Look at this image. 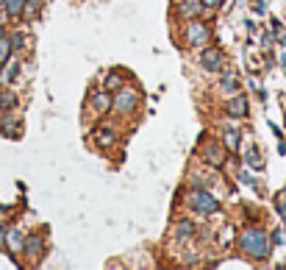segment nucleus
Here are the masks:
<instances>
[{
  "instance_id": "obj_1",
  "label": "nucleus",
  "mask_w": 286,
  "mask_h": 270,
  "mask_svg": "<svg viewBox=\"0 0 286 270\" xmlns=\"http://www.w3.org/2000/svg\"><path fill=\"white\" fill-rule=\"evenodd\" d=\"M239 248L250 256V259L264 262L267 256H270L272 242H270V237H267V231H261V228H247V231L239 237Z\"/></svg>"
},
{
  "instance_id": "obj_2",
  "label": "nucleus",
  "mask_w": 286,
  "mask_h": 270,
  "mask_svg": "<svg viewBox=\"0 0 286 270\" xmlns=\"http://www.w3.org/2000/svg\"><path fill=\"white\" fill-rule=\"evenodd\" d=\"M189 206L195 209L197 214H214V212H220L217 198L211 195V192H206V190H192V192H189Z\"/></svg>"
},
{
  "instance_id": "obj_3",
  "label": "nucleus",
  "mask_w": 286,
  "mask_h": 270,
  "mask_svg": "<svg viewBox=\"0 0 286 270\" xmlns=\"http://www.w3.org/2000/svg\"><path fill=\"white\" fill-rule=\"evenodd\" d=\"M136 106H139V95L133 92V89H119L117 98H112V112H117L119 117L136 112Z\"/></svg>"
},
{
  "instance_id": "obj_4",
  "label": "nucleus",
  "mask_w": 286,
  "mask_h": 270,
  "mask_svg": "<svg viewBox=\"0 0 286 270\" xmlns=\"http://www.w3.org/2000/svg\"><path fill=\"white\" fill-rule=\"evenodd\" d=\"M209 28L203 25V22H189L186 25V42L189 45H195V48H200V45L209 42Z\"/></svg>"
},
{
  "instance_id": "obj_5",
  "label": "nucleus",
  "mask_w": 286,
  "mask_h": 270,
  "mask_svg": "<svg viewBox=\"0 0 286 270\" xmlns=\"http://www.w3.org/2000/svg\"><path fill=\"white\" fill-rule=\"evenodd\" d=\"M203 11H206V8H203L200 0H181V6H178V14H181L183 20H197Z\"/></svg>"
},
{
  "instance_id": "obj_6",
  "label": "nucleus",
  "mask_w": 286,
  "mask_h": 270,
  "mask_svg": "<svg viewBox=\"0 0 286 270\" xmlns=\"http://www.w3.org/2000/svg\"><path fill=\"white\" fill-rule=\"evenodd\" d=\"M89 109L95 114H103V112H109L112 109V95H109V89H103V92H95L92 95V100H89Z\"/></svg>"
},
{
  "instance_id": "obj_7",
  "label": "nucleus",
  "mask_w": 286,
  "mask_h": 270,
  "mask_svg": "<svg viewBox=\"0 0 286 270\" xmlns=\"http://www.w3.org/2000/svg\"><path fill=\"white\" fill-rule=\"evenodd\" d=\"M22 251H25V256H31V259H39V256H42V251H45L42 237H39V234L25 237V242H22Z\"/></svg>"
},
{
  "instance_id": "obj_8",
  "label": "nucleus",
  "mask_w": 286,
  "mask_h": 270,
  "mask_svg": "<svg viewBox=\"0 0 286 270\" xmlns=\"http://www.w3.org/2000/svg\"><path fill=\"white\" fill-rule=\"evenodd\" d=\"M200 64L209 72H217L220 67H223V53H220V50H206V53L200 56Z\"/></svg>"
},
{
  "instance_id": "obj_9",
  "label": "nucleus",
  "mask_w": 286,
  "mask_h": 270,
  "mask_svg": "<svg viewBox=\"0 0 286 270\" xmlns=\"http://www.w3.org/2000/svg\"><path fill=\"white\" fill-rule=\"evenodd\" d=\"M95 142L100 145V148H112V145H117V134H114L112 128H95Z\"/></svg>"
},
{
  "instance_id": "obj_10",
  "label": "nucleus",
  "mask_w": 286,
  "mask_h": 270,
  "mask_svg": "<svg viewBox=\"0 0 286 270\" xmlns=\"http://www.w3.org/2000/svg\"><path fill=\"white\" fill-rule=\"evenodd\" d=\"M228 114H233V117H244V114H247V100H244V95H233V98L228 100Z\"/></svg>"
},
{
  "instance_id": "obj_11",
  "label": "nucleus",
  "mask_w": 286,
  "mask_h": 270,
  "mask_svg": "<svg viewBox=\"0 0 286 270\" xmlns=\"http://www.w3.org/2000/svg\"><path fill=\"white\" fill-rule=\"evenodd\" d=\"M223 159H225V153H223V145H220V142H214V145H209V148H206V162H209L211 167L223 164Z\"/></svg>"
},
{
  "instance_id": "obj_12",
  "label": "nucleus",
  "mask_w": 286,
  "mask_h": 270,
  "mask_svg": "<svg viewBox=\"0 0 286 270\" xmlns=\"http://www.w3.org/2000/svg\"><path fill=\"white\" fill-rule=\"evenodd\" d=\"M239 142H242V134H239L236 128H225V134H223V145L228 150H239Z\"/></svg>"
},
{
  "instance_id": "obj_13",
  "label": "nucleus",
  "mask_w": 286,
  "mask_h": 270,
  "mask_svg": "<svg viewBox=\"0 0 286 270\" xmlns=\"http://www.w3.org/2000/svg\"><path fill=\"white\" fill-rule=\"evenodd\" d=\"M197 231H195V223H189V220H181L178 223V226H175V237H178V240H192V237H195Z\"/></svg>"
},
{
  "instance_id": "obj_14",
  "label": "nucleus",
  "mask_w": 286,
  "mask_h": 270,
  "mask_svg": "<svg viewBox=\"0 0 286 270\" xmlns=\"http://www.w3.org/2000/svg\"><path fill=\"white\" fill-rule=\"evenodd\" d=\"M6 242L11 251H22V242H25V237H22L20 228H11V231H6Z\"/></svg>"
},
{
  "instance_id": "obj_15",
  "label": "nucleus",
  "mask_w": 286,
  "mask_h": 270,
  "mask_svg": "<svg viewBox=\"0 0 286 270\" xmlns=\"http://www.w3.org/2000/svg\"><path fill=\"white\" fill-rule=\"evenodd\" d=\"M244 162H247V167L250 170H261L264 167V159L258 156V148H250L247 153H244Z\"/></svg>"
},
{
  "instance_id": "obj_16",
  "label": "nucleus",
  "mask_w": 286,
  "mask_h": 270,
  "mask_svg": "<svg viewBox=\"0 0 286 270\" xmlns=\"http://www.w3.org/2000/svg\"><path fill=\"white\" fill-rule=\"evenodd\" d=\"M0 131L6 136H20V126H17L14 117H3V126H0Z\"/></svg>"
},
{
  "instance_id": "obj_17",
  "label": "nucleus",
  "mask_w": 286,
  "mask_h": 270,
  "mask_svg": "<svg viewBox=\"0 0 286 270\" xmlns=\"http://www.w3.org/2000/svg\"><path fill=\"white\" fill-rule=\"evenodd\" d=\"M17 72H20V64H17V62H11V59H8V67H6V70H3V81H6V84H11V81L17 78Z\"/></svg>"
},
{
  "instance_id": "obj_18",
  "label": "nucleus",
  "mask_w": 286,
  "mask_h": 270,
  "mask_svg": "<svg viewBox=\"0 0 286 270\" xmlns=\"http://www.w3.org/2000/svg\"><path fill=\"white\" fill-rule=\"evenodd\" d=\"M22 8H25V0H6V14L17 17L22 14Z\"/></svg>"
},
{
  "instance_id": "obj_19",
  "label": "nucleus",
  "mask_w": 286,
  "mask_h": 270,
  "mask_svg": "<svg viewBox=\"0 0 286 270\" xmlns=\"http://www.w3.org/2000/svg\"><path fill=\"white\" fill-rule=\"evenodd\" d=\"M8 59H11V39L0 36V64H6Z\"/></svg>"
},
{
  "instance_id": "obj_20",
  "label": "nucleus",
  "mask_w": 286,
  "mask_h": 270,
  "mask_svg": "<svg viewBox=\"0 0 286 270\" xmlns=\"http://www.w3.org/2000/svg\"><path fill=\"white\" fill-rule=\"evenodd\" d=\"M122 86V75L119 72H109L106 75V89H119Z\"/></svg>"
},
{
  "instance_id": "obj_21",
  "label": "nucleus",
  "mask_w": 286,
  "mask_h": 270,
  "mask_svg": "<svg viewBox=\"0 0 286 270\" xmlns=\"http://www.w3.org/2000/svg\"><path fill=\"white\" fill-rule=\"evenodd\" d=\"M14 103H17V98L11 92H3L0 95V109H14Z\"/></svg>"
},
{
  "instance_id": "obj_22",
  "label": "nucleus",
  "mask_w": 286,
  "mask_h": 270,
  "mask_svg": "<svg viewBox=\"0 0 286 270\" xmlns=\"http://www.w3.org/2000/svg\"><path fill=\"white\" fill-rule=\"evenodd\" d=\"M223 89H228V92H236V89H239V81L233 78V75H225V78H223Z\"/></svg>"
},
{
  "instance_id": "obj_23",
  "label": "nucleus",
  "mask_w": 286,
  "mask_h": 270,
  "mask_svg": "<svg viewBox=\"0 0 286 270\" xmlns=\"http://www.w3.org/2000/svg\"><path fill=\"white\" fill-rule=\"evenodd\" d=\"M270 242H272V245H284V242H286V231H275V234L270 237Z\"/></svg>"
},
{
  "instance_id": "obj_24",
  "label": "nucleus",
  "mask_w": 286,
  "mask_h": 270,
  "mask_svg": "<svg viewBox=\"0 0 286 270\" xmlns=\"http://www.w3.org/2000/svg\"><path fill=\"white\" fill-rule=\"evenodd\" d=\"M200 3H203V8H217L223 0H200Z\"/></svg>"
},
{
  "instance_id": "obj_25",
  "label": "nucleus",
  "mask_w": 286,
  "mask_h": 270,
  "mask_svg": "<svg viewBox=\"0 0 286 270\" xmlns=\"http://www.w3.org/2000/svg\"><path fill=\"white\" fill-rule=\"evenodd\" d=\"M264 11H267V3H264V0H258V3H256V14H264Z\"/></svg>"
},
{
  "instance_id": "obj_26",
  "label": "nucleus",
  "mask_w": 286,
  "mask_h": 270,
  "mask_svg": "<svg viewBox=\"0 0 286 270\" xmlns=\"http://www.w3.org/2000/svg\"><path fill=\"white\" fill-rule=\"evenodd\" d=\"M0 248H6V231H3V226H0Z\"/></svg>"
},
{
  "instance_id": "obj_27",
  "label": "nucleus",
  "mask_w": 286,
  "mask_h": 270,
  "mask_svg": "<svg viewBox=\"0 0 286 270\" xmlns=\"http://www.w3.org/2000/svg\"><path fill=\"white\" fill-rule=\"evenodd\" d=\"M278 214H281V217L286 220V203H278Z\"/></svg>"
},
{
  "instance_id": "obj_28",
  "label": "nucleus",
  "mask_w": 286,
  "mask_h": 270,
  "mask_svg": "<svg viewBox=\"0 0 286 270\" xmlns=\"http://www.w3.org/2000/svg\"><path fill=\"white\" fill-rule=\"evenodd\" d=\"M281 64H284V72H286V56H284V59H281Z\"/></svg>"
},
{
  "instance_id": "obj_29",
  "label": "nucleus",
  "mask_w": 286,
  "mask_h": 270,
  "mask_svg": "<svg viewBox=\"0 0 286 270\" xmlns=\"http://www.w3.org/2000/svg\"><path fill=\"white\" fill-rule=\"evenodd\" d=\"M281 42H284V45H286V31H284V36H281Z\"/></svg>"
},
{
  "instance_id": "obj_30",
  "label": "nucleus",
  "mask_w": 286,
  "mask_h": 270,
  "mask_svg": "<svg viewBox=\"0 0 286 270\" xmlns=\"http://www.w3.org/2000/svg\"><path fill=\"white\" fill-rule=\"evenodd\" d=\"M0 36H3V25H0Z\"/></svg>"
},
{
  "instance_id": "obj_31",
  "label": "nucleus",
  "mask_w": 286,
  "mask_h": 270,
  "mask_svg": "<svg viewBox=\"0 0 286 270\" xmlns=\"http://www.w3.org/2000/svg\"><path fill=\"white\" fill-rule=\"evenodd\" d=\"M0 3H6V0H0Z\"/></svg>"
}]
</instances>
